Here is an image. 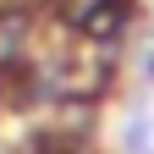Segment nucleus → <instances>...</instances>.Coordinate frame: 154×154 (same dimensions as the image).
Returning <instances> with one entry per match:
<instances>
[{"label":"nucleus","instance_id":"f03ea898","mask_svg":"<svg viewBox=\"0 0 154 154\" xmlns=\"http://www.w3.org/2000/svg\"><path fill=\"white\" fill-rule=\"evenodd\" d=\"M50 154H72V143H61V138H50Z\"/></svg>","mask_w":154,"mask_h":154},{"label":"nucleus","instance_id":"f257e3e1","mask_svg":"<svg viewBox=\"0 0 154 154\" xmlns=\"http://www.w3.org/2000/svg\"><path fill=\"white\" fill-rule=\"evenodd\" d=\"M55 11H61V22L77 38H88V44H110V38L132 22V0H55Z\"/></svg>","mask_w":154,"mask_h":154}]
</instances>
